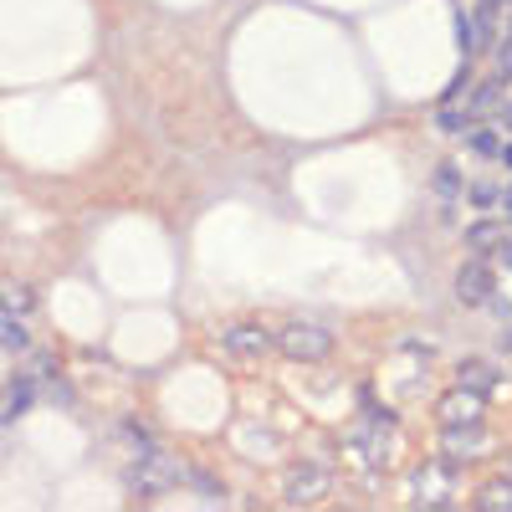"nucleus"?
Masks as SVG:
<instances>
[{
  "mask_svg": "<svg viewBox=\"0 0 512 512\" xmlns=\"http://www.w3.org/2000/svg\"><path fill=\"white\" fill-rule=\"evenodd\" d=\"M272 349L287 354V359H297V364H318V359L333 354V333L318 328V323H287V328L272 338Z\"/></svg>",
  "mask_w": 512,
  "mask_h": 512,
  "instance_id": "1",
  "label": "nucleus"
},
{
  "mask_svg": "<svg viewBox=\"0 0 512 512\" xmlns=\"http://www.w3.org/2000/svg\"><path fill=\"white\" fill-rule=\"evenodd\" d=\"M175 472H180L175 456H164L159 446H144V461L128 472V487H134V492H169V487L180 482Z\"/></svg>",
  "mask_w": 512,
  "mask_h": 512,
  "instance_id": "2",
  "label": "nucleus"
},
{
  "mask_svg": "<svg viewBox=\"0 0 512 512\" xmlns=\"http://www.w3.org/2000/svg\"><path fill=\"white\" fill-rule=\"evenodd\" d=\"M492 292H497V272H492V262H487V256L477 251L472 262H466V267L456 272V297H461L466 308H482Z\"/></svg>",
  "mask_w": 512,
  "mask_h": 512,
  "instance_id": "3",
  "label": "nucleus"
},
{
  "mask_svg": "<svg viewBox=\"0 0 512 512\" xmlns=\"http://www.w3.org/2000/svg\"><path fill=\"white\" fill-rule=\"evenodd\" d=\"M436 415H441V425H482V415H487V395H477V390H466V384H456L451 395L436 400Z\"/></svg>",
  "mask_w": 512,
  "mask_h": 512,
  "instance_id": "4",
  "label": "nucleus"
},
{
  "mask_svg": "<svg viewBox=\"0 0 512 512\" xmlns=\"http://www.w3.org/2000/svg\"><path fill=\"white\" fill-rule=\"evenodd\" d=\"M226 354H236V359H262V354H272V333L256 328V323L226 328Z\"/></svg>",
  "mask_w": 512,
  "mask_h": 512,
  "instance_id": "5",
  "label": "nucleus"
},
{
  "mask_svg": "<svg viewBox=\"0 0 512 512\" xmlns=\"http://www.w3.org/2000/svg\"><path fill=\"white\" fill-rule=\"evenodd\" d=\"M328 492V472H318V466H292L287 472V497L292 502H313Z\"/></svg>",
  "mask_w": 512,
  "mask_h": 512,
  "instance_id": "6",
  "label": "nucleus"
},
{
  "mask_svg": "<svg viewBox=\"0 0 512 512\" xmlns=\"http://www.w3.org/2000/svg\"><path fill=\"white\" fill-rule=\"evenodd\" d=\"M456 384H466V390H477V395H492L497 390V364L466 359V364H456Z\"/></svg>",
  "mask_w": 512,
  "mask_h": 512,
  "instance_id": "7",
  "label": "nucleus"
},
{
  "mask_svg": "<svg viewBox=\"0 0 512 512\" xmlns=\"http://www.w3.org/2000/svg\"><path fill=\"white\" fill-rule=\"evenodd\" d=\"M497 36V0H482L472 11V26H466V47H492Z\"/></svg>",
  "mask_w": 512,
  "mask_h": 512,
  "instance_id": "8",
  "label": "nucleus"
},
{
  "mask_svg": "<svg viewBox=\"0 0 512 512\" xmlns=\"http://www.w3.org/2000/svg\"><path fill=\"white\" fill-rule=\"evenodd\" d=\"M36 308V292L26 282H11V277H0V313H11V318H26Z\"/></svg>",
  "mask_w": 512,
  "mask_h": 512,
  "instance_id": "9",
  "label": "nucleus"
},
{
  "mask_svg": "<svg viewBox=\"0 0 512 512\" xmlns=\"http://www.w3.org/2000/svg\"><path fill=\"white\" fill-rule=\"evenodd\" d=\"M492 108H502V82H497V77H487L482 88L472 93V103H466V118H487Z\"/></svg>",
  "mask_w": 512,
  "mask_h": 512,
  "instance_id": "10",
  "label": "nucleus"
},
{
  "mask_svg": "<svg viewBox=\"0 0 512 512\" xmlns=\"http://www.w3.org/2000/svg\"><path fill=\"white\" fill-rule=\"evenodd\" d=\"M477 507H492V512H512V482H507V477L487 482V487L477 492Z\"/></svg>",
  "mask_w": 512,
  "mask_h": 512,
  "instance_id": "11",
  "label": "nucleus"
},
{
  "mask_svg": "<svg viewBox=\"0 0 512 512\" xmlns=\"http://www.w3.org/2000/svg\"><path fill=\"white\" fill-rule=\"evenodd\" d=\"M0 344L16 349V354H31V338H26V328H21L11 313H0Z\"/></svg>",
  "mask_w": 512,
  "mask_h": 512,
  "instance_id": "12",
  "label": "nucleus"
},
{
  "mask_svg": "<svg viewBox=\"0 0 512 512\" xmlns=\"http://www.w3.org/2000/svg\"><path fill=\"white\" fill-rule=\"evenodd\" d=\"M466 241H472V251H497V241H502V236H497V226H492V221H477L472 231H466Z\"/></svg>",
  "mask_w": 512,
  "mask_h": 512,
  "instance_id": "13",
  "label": "nucleus"
},
{
  "mask_svg": "<svg viewBox=\"0 0 512 512\" xmlns=\"http://www.w3.org/2000/svg\"><path fill=\"white\" fill-rule=\"evenodd\" d=\"M31 400H36V384H31V379H16V384H11V405H6V415H21Z\"/></svg>",
  "mask_w": 512,
  "mask_h": 512,
  "instance_id": "14",
  "label": "nucleus"
},
{
  "mask_svg": "<svg viewBox=\"0 0 512 512\" xmlns=\"http://www.w3.org/2000/svg\"><path fill=\"white\" fill-rule=\"evenodd\" d=\"M456 190H461V175H456V164H441V169H436V195H446V200H451Z\"/></svg>",
  "mask_w": 512,
  "mask_h": 512,
  "instance_id": "15",
  "label": "nucleus"
},
{
  "mask_svg": "<svg viewBox=\"0 0 512 512\" xmlns=\"http://www.w3.org/2000/svg\"><path fill=\"white\" fill-rule=\"evenodd\" d=\"M497 82H502V88H507V82H512V36L502 41V47H497V72H492Z\"/></svg>",
  "mask_w": 512,
  "mask_h": 512,
  "instance_id": "16",
  "label": "nucleus"
},
{
  "mask_svg": "<svg viewBox=\"0 0 512 512\" xmlns=\"http://www.w3.org/2000/svg\"><path fill=\"white\" fill-rule=\"evenodd\" d=\"M472 149H477V154H487V159H492V154H502V144H497V134H492V128L472 134Z\"/></svg>",
  "mask_w": 512,
  "mask_h": 512,
  "instance_id": "17",
  "label": "nucleus"
},
{
  "mask_svg": "<svg viewBox=\"0 0 512 512\" xmlns=\"http://www.w3.org/2000/svg\"><path fill=\"white\" fill-rule=\"evenodd\" d=\"M472 200H477V205L487 210V205L497 200V185H472Z\"/></svg>",
  "mask_w": 512,
  "mask_h": 512,
  "instance_id": "18",
  "label": "nucleus"
},
{
  "mask_svg": "<svg viewBox=\"0 0 512 512\" xmlns=\"http://www.w3.org/2000/svg\"><path fill=\"white\" fill-rule=\"evenodd\" d=\"M436 123H441V128H466V113H451V108H446Z\"/></svg>",
  "mask_w": 512,
  "mask_h": 512,
  "instance_id": "19",
  "label": "nucleus"
},
{
  "mask_svg": "<svg viewBox=\"0 0 512 512\" xmlns=\"http://www.w3.org/2000/svg\"><path fill=\"white\" fill-rule=\"evenodd\" d=\"M497 256H502V262L512 267V241H497Z\"/></svg>",
  "mask_w": 512,
  "mask_h": 512,
  "instance_id": "20",
  "label": "nucleus"
},
{
  "mask_svg": "<svg viewBox=\"0 0 512 512\" xmlns=\"http://www.w3.org/2000/svg\"><path fill=\"white\" fill-rule=\"evenodd\" d=\"M502 159H507V164H512V144H507V149H502Z\"/></svg>",
  "mask_w": 512,
  "mask_h": 512,
  "instance_id": "21",
  "label": "nucleus"
},
{
  "mask_svg": "<svg viewBox=\"0 0 512 512\" xmlns=\"http://www.w3.org/2000/svg\"><path fill=\"white\" fill-rule=\"evenodd\" d=\"M507 123H512V103H507Z\"/></svg>",
  "mask_w": 512,
  "mask_h": 512,
  "instance_id": "22",
  "label": "nucleus"
}]
</instances>
